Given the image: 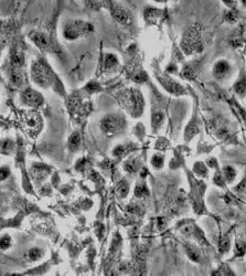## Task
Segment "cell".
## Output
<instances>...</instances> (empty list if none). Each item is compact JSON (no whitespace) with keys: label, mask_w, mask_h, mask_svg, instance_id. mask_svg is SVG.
I'll list each match as a JSON object with an SVG mask.
<instances>
[{"label":"cell","mask_w":246,"mask_h":276,"mask_svg":"<svg viewBox=\"0 0 246 276\" xmlns=\"http://www.w3.org/2000/svg\"><path fill=\"white\" fill-rule=\"evenodd\" d=\"M31 76L37 85L48 88L50 86L56 87L60 85L59 78L55 76L54 72L45 60L34 61L31 66Z\"/></svg>","instance_id":"cell-1"},{"label":"cell","mask_w":246,"mask_h":276,"mask_svg":"<svg viewBox=\"0 0 246 276\" xmlns=\"http://www.w3.org/2000/svg\"><path fill=\"white\" fill-rule=\"evenodd\" d=\"M119 103L122 104L123 108L127 111L131 116L139 117L145 108V100L142 97V93L138 88L130 87L119 94L118 97Z\"/></svg>","instance_id":"cell-2"},{"label":"cell","mask_w":246,"mask_h":276,"mask_svg":"<svg viewBox=\"0 0 246 276\" xmlns=\"http://www.w3.org/2000/svg\"><path fill=\"white\" fill-rule=\"evenodd\" d=\"M94 32V26L82 19H70L63 26V37L68 41L87 38Z\"/></svg>","instance_id":"cell-3"},{"label":"cell","mask_w":246,"mask_h":276,"mask_svg":"<svg viewBox=\"0 0 246 276\" xmlns=\"http://www.w3.org/2000/svg\"><path fill=\"white\" fill-rule=\"evenodd\" d=\"M202 28L199 25H193L189 27L186 30L184 37L181 40V49L186 54L191 55L200 53L203 49L202 37H201Z\"/></svg>","instance_id":"cell-4"},{"label":"cell","mask_w":246,"mask_h":276,"mask_svg":"<svg viewBox=\"0 0 246 276\" xmlns=\"http://www.w3.org/2000/svg\"><path fill=\"white\" fill-rule=\"evenodd\" d=\"M107 9L110 10L114 20H116L121 26L127 28V29L135 27L134 14L128 7L119 3L118 0H108Z\"/></svg>","instance_id":"cell-5"},{"label":"cell","mask_w":246,"mask_h":276,"mask_svg":"<svg viewBox=\"0 0 246 276\" xmlns=\"http://www.w3.org/2000/svg\"><path fill=\"white\" fill-rule=\"evenodd\" d=\"M125 118L119 114H107L102 118L101 128L108 136H113L125 127Z\"/></svg>","instance_id":"cell-6"},{"label":"cell","mask_w":246,"mask_h":276,"mask_svg":"<svg viewBox=\"0 0 246 276\" xmlns=\"http://www.w3.org/2000/svg\"><path fill=\"white\" fill-rule=\"evenodd\" d=\"M166 16H167V11L162 8H157V7H151V6H147L144 9V13H142V17H144V20L147 25H159L160 22L165 20Z\"/></svg>","instance_id":"cell-7"},{"label":"cell","mask_w":246,"mask_h":276,"mask_svg":"<svg viewBox=\"0 0 246 276\" xmlns=\"http://www.w3.org/2000/svg\"><path fill=\"white\" fill-rule=\"evenodd\" d=\"M158 81L161 83V85L165 87L166 91H168L170 94L176 95V97H181V95L187 94V89L178 82L174 81L173 78L163 76V77H159Z\"/></svg>","instance_id":"cell-8"},{"label":"cell","mask_w":246,"mask_h":276,"mask_svg":"<svg viewBox=\"0 0 246 276\" xmlns=\"http://www.w3.org/2000/svg\"><path fill=\"white\" fill-rule=\"evenodd\" d=\"M29 37L32 40V42L36 44L40 50H42V51H49V50H51L53 47L51 38L43 32L33 31L30 33Z\"/></svg>","instance_id":"cell-9"},{"label":"cell","mask_w":246,"mask_h":276,"mask_svg":"<svg viewBox=\"0 0 246 276\" xmlns=\"http://www.w3.org/2000/svg\"><path fill=\"white\" fill-rule=\"evenodd\" d=\"M232 71V66L230 64V62L224 59H221L219 61L215 62V64L213 66V76L216 78V80H225V78L231 74Z\"/></svg>","instance_id":"cell-10"},{"label":"cell","mask_w":246,"mask_h":276,"mask_svg":"<svg viewBox=\"0 0 246 276\" xmlns=\"http://www.w3.org/2000/svg\"><path fill=\"white\" fill-rule=\"evenodd\" d=\"M21 100L26 105L29 106H39L43 103L42 95L31 88H27L26 91L22 92Z\"/></svg>","instance_id":"cell-11"},{"label":"cell","mask_w":246,"mask_h":276,"mask_svg":"<svg viewBox=\"0 0 246 276\" xmlns=\"http://www.w3.org/2000/svg\"><path fill=\"white\" fill-rule=\"evenodd\" d=\"M233 88L234 92L241 99H244L246 97V73L244 70H242L241 73H239L236 82L234 83Z\"/></svg>","instance_id":"cell-12"},{"label":"cell","mask_w":246,"mask_h":276,"mask_svg":"<svg viewBox=\"0 0 246 276\" xmlns=\"http://www.w3.org/2000/svg\"><path fill=\"white\" fill-rule=\"evenodd\" d=\"M26 124L27 128L29 129V131L38 132L40 127H41V118H40L37 113H27Z\"/></svg>","instance_id":"cell-13"},{"label":"cell","mask_w":246,"mask_h":276,"mask_svg":"<svg viewBox=\"0 0 246 276\" xmlns=\"http://www.w3.org/2000/svg\"><path fill=\"white\" fill-rule=\"evenodd\" d=\"M198 70H199V66H198L197 61L192 62V63H189L184 67V70H182V75H184V77L188 78V80H193L197 75Z\"/></svg>","instance_id":"cell-14"},{"label":"cell","mask_w":246,"mask_h":276,"mask_svg":"<svg viewBox=\"0 0 246 276\" xmlns=\"http://www.w3.org/2000/svg\"><path fill=\"white\" fill-rule=\"evenodd\" d=\"M103 65H104V69L107 71L113 70L114 67L118 65L117 56L112 53H106L104 55V60H103Z\"/></svg>","instance_id":"cell-15"},{"label":"cell","mask_w":246,"mask_h":276,"mask_svg":"<svg viewBox=\"0 0 246 276\" xmlns=\"http://www.w3.org/2000/svg\"><path fill=\"white\" fill-rule=\"evenodd\" d=\"M83 2L87 5V7L95 11L107 8L108 5V0H83Z\"/></svg>","instance_id":"cell-16"},{"label":"cell","mask_w":246,"mask_h":276,"mask_svg":"<svg viewBox=\"0 0 246 276\" xmlns=\"http://www.w3.org/2000/svg\"><path fill=\"white\" fill-rule=\"evenodd\" d=\"M186 253H187V255L189 256V258L192 260L193 262H199L200 257H201V256H200L199 250L192 244H186Z\"/></svg>","instance_id":"cell-17"},{"label":"cell","mask_w":246,"mask_h":276,"mask_svg":"<svg viewBox=\"0 0 246 276\" xmlns=\"http://www.w3.org/2000/svg\"><path fill=\"white\" fill-rule=\"evenodd\" d=\"M79 144H81V135L78 133H74L68 139V147L73 151H75L79 147Z\"/></svg>","instance_id":"cell-18"},{"label":"cell","mask_w":246,"mask_h":276,"mask_svg":"<svg viewBox=\"0 0 246 276\" xmlns=\"http://www.w3.org/2000/svg\"><path fill=\"white\" fill-rule=\"evenodd\" d=\"M236 170L233 167L226 166L223 169V174H224V179L226 180L227 182H232L234 179L236 178Z\"/></svg>","instance_id":"cell-19"},{"label":"cell","mask_w":246,"mask_h":276,"mask_svg":"<svg viewBox=\"0 0 246 276\" xmlns=\"http://www.w3.org/2000/svg\"><path fill=\"white\" fill-rule=\"evenodd\" d=\"M10 81L15 86H20L22 83V76L21 73L18 70H14L10 74Z\"/></svg>","instance_id":"cell-20"},{"label":"cell","mask_w":246,"mask_h":276,"mask_svg":"<svg viewBox=\"0 0 246 276\" xmlns=\"http://www.w3.org/2000/svg\"><path fill=\"white\" fill-rule=\"evenodd\" d=\"M152 127L156 129L157 127L160 126V124L162 123L163 121V114L161 112H154L153 114H152Z\"/></svg>","instance_id":"cell-21"},{"label":"cell","mask_w":246,"mask_h":276,"mask_svg":"<svg viewBox=\"0 0 246 276\" xmlns=\"http://www.w3.org/2000/svg\"><path fill=\"white\" fill-rule=\"evenodd\" d=\"M11 64L15 67H20L24 64V55L21 53H15L11 56Z\"/></svg>","instance_id":"cell-22"},{"label":"cell","mask_w":246,"mask_h":276,"mask_svg":"<svg viewBox=\"0 0 246 276\" xmlns=\"http://www.w3.org/2000/svg\"><path fill=\"white\" fill-rule=\"evenodd\" d=\"M135 195L137 197H146L149 195V190H148L145 185H138L135 189Z\"/></svg>","instance_id":"cell-23"},{"label":"cell","mask_w":246,"mask_h":276,"mask_svg":"<svg viewBox=\"0 0 246 276\" xmlns=\"http://www.w3.org/2000/svg\"><path fill=\"white\" fill-rule=\"evenodd\" d=\"M246 252V241L238 240L236 242V254L238 256H243Z\"/></svg>","instance_id":"cell-24"},{"label":"cell","mask_w":246,"mask_h":276,"mask_svg":"<svg viewBox=\"0 0 246 276\" xmlns=\"http://www.w3.org/2000/svg\"><path fill=\"white\" fill-rule=\"evenodd\" d=\"M230 245H231L230 239H228L227 236H224V238H222L220 241V251L222 253L227 252L228 250H230Z\"/></svg>","instance_id":"cell-25"},{"label":"cell","mask_w":246,"mask_h":276,"mask_svg":"<svg viewBox=\"0 0 246 276\" xmlns=\"http://www.w3.org/2000/svg\"><path fill=\"white\" fill-rule=\"evenodd\" d=\"M151 165L154 168H161L163 165V158L159 155H154L151 159Z\"/></svg>","instance_id":"cell-26"},{"label":"cell","mask_w":246,"mask_h":276,"mask_svg":"<svg viewBox=\"0 0 246 276\" xmlns=\"http://www.w3.org/2000/svg\"><path fill=\"white\" fill-rule=\"evenodd\" d=\"M10 245H11L10 236L5 235L2 239H0V249L6 250V249H8V247H10Z\"/></svg>","instance_id":"cell-27"},{"label":"cell","mask_w":246,"mask_h":276,"mask_svg":"<svg viewBox=\"0 0 246 276\" xmlns=\"http://www.w3.org/2000/svg\"><path fill=\"white\" fill-rule=\"evenodd\" d=\"M42 256V251L37 249V247H34V249H31L29 251V257L31 258V260L36 261V260H39L40 257Z\"/></svg>","instance_id":"cell-28"},{"label":"cell","mask_w":246,"mask_h":276,"mask_svg":"<svg viewBox=\"0 0 246 276\" xmlns=\"http://www.w3.org/2000/svg\"><path fill=\"white\" fill-rule=\"evenodd\" d=\"M85 89H87V91L89 93H95V92H99L100 89H101V86L99 85V83H96V82H91L89 83L87 86H85Z\"/></svg>","instance_id":"cell-29"},{"label":"cell","mask_w":246,"mask_h":276,"mask_svg":"<svg viewBox=\"0 0 246 276\" xmlns=\"http://www.w3.org/2000/svg\"><path fill=\"white\" fill-rule=\"evenodd\" d=\"M128 190H129V187H128V183L126 181H123L121 182V185L118 186V193L121 194L122 196L126 197L128 194Z\"/></svg>","instance_id":"cell-30"},{"label":"cell","mask_w":246,"mask_h":276,"mask_svg":"<svg viewBox=\"0 0 246 276\" xmlns=\"http://www.w3.org/2000/svg\"><path fill=\"white\" fill-rule=\"evenodd\" d=\"M10 174V170L7 167H3L0 168V181H3V180H6Z\"/></svg>","instance_id":"cell-31"},{"label":"cell","mask_w":246,"mask_h":276,"mask_svg":"<svg viewBox=\"0 0 246 276\" xmlns=\"http://www.w3.org/2000/svg\"><path fill=\"white\" fill-rule=\"evenodd\" d=\"M215 275H234V273L230 268H227L226 266H223L222 268L219 269V271L215 272Z\"/></svg>","instance_id":"cell-32"},{"label":"cell","mask_w":246,"mask_h":276,"mask_svg":"<svg viewBox=\"0 0 246 276\" xmlns=\"http://www.w3.org/2000/svg\"><path fill=\"white\" fill-rule=\"evenodd\" d=\"M125 169L126 170H127L128 172H135L136 171V165H135V162H126V165H125Z\"/></svg>","instance_id":"cell-33"},{"label":"cell","mask_w":246,"mask_h":276,"mask_svg":"<svg viewBox=\"0 0 246 276\" xmlns=\"http://www.w3.org/2000/svg\"><path fill=\"white\" fill-rule=\"evenodd\" d=\"M125 151V147L124 146H118V147H116L115 149H114V156H121L124 154Z\"/></svg>","instance_id":"cell-34"},{"label":"cell","mask_w":246,"mask_h":276,"mask_svg":"<svg viewBox=\"0 0 246 276\" xmlns=\"http://www.w3.org/2000/svg\"><path fill=\"white\" fill-rule=\"evenodd\" d=\"M152 2H154V3H157V4H166V3H168V2H170V0H152Z\"/></svg>","instance_id":"cell-35"},{"label":"cell","mask_w":246,"mask_h":276,"mask_svg":"<svg viewBox=\"0 0 246 276\" xmlns=\"http://www.w3.org/2000/svg\"><path fill=\"white\" fill-rule=\"evenodd\" d=\"M241 3H242V5L244 6V7H246V0H241Z\"/></svg>","instance_id":"cell-36"}]
</instances>
